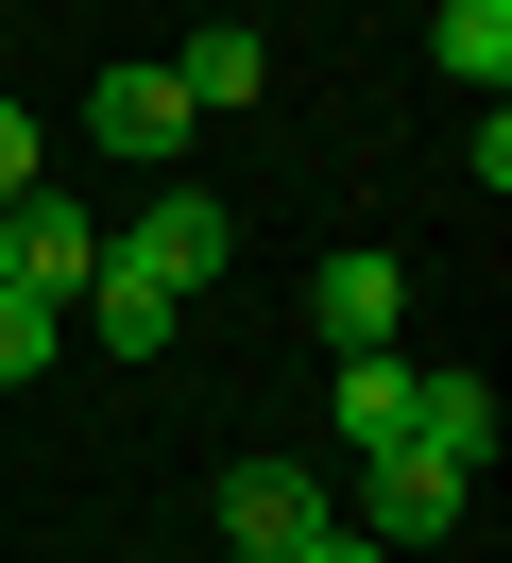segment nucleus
I'll use <instances>...</instances> for the list:
<instances>
[{"mask_svg": "<svg viewBox=\"0 0 512 563\" xmlns=\"http://www.w3.org/2000/svg\"><path fill=\"white\" fill-rule=\"evenodd\" d=\"M86 274H102V222L68 206L52 172H34L18 206H0V290H52V308H68V290H86Z\"/></svg>", "mask_w": 512, "mask_h": 563, "instance_id": "3", "label": "nucleus"}, {"mask_svg": "<svg viewBox=\"0 0 512 563\" xmlns=\"http://www.w3.org/2000/svg\"><path fill=\"white\" fill-rule=\"evenodd\" d=\"M427 52H444V86H478V103H495V86H512V0H444Z\"/></svg>", "mask_w": 512, "mask_h": 563, "instance_id": "10", "label": "nucleus"}, {"mask_svg": "<svg viewBox=\"0 0 512 563\" xmlns=\"http://www.w3.org/2000/svg\"><path fill=\"white\" fill-rule=\"evenodd\" d=\"M171 86H188V120H222V103H257V86H273V52L239 35V18H205V35L171 52Z\"/></svg>", "mask_w": 512, "mask_h": 563, "instance_id": "9", "label": "nucleus"}, {"mask_svg": "<svg viewBox=\"0 0 512 563\" xmlns=\"http://www.w3.org/2000/svg\"><path fill=\"white\" fill-rule=\"evenodd\" d=\"M34 172H52V137H34V120H18V103H0V206H18V188H34Z\"/></svg>", "mask_w": 512, "mask_h": 563, "instance_id": "13", "label": "nucleus"}, {"mask_svg": "<svg viewBox=\"0 0 512 563\" xmlns=\"http://www.w3.org/2000/svg\"><path fill=\"white\" fill-rule=\"evenodd\" d=\"M291 563H393V547H359V529H341V512H325V529H307V547H291Z\"/></svg>", "mask_w": 512, "mask_h": 563, "instance_id": "14", "label": "nucleus"}, {"mask_svg": "<svg viewBox=\"0 0 512 563\" xmlns=\"http://www.w3.org/2000/svg\"><path fill=\"white\" fill-rule=\"evenodd\" d=\"M410 376H427V358H410V342H375V358H341V461H375V444H410Z\"/></svg>", "mask_w": 512, "mask_h": 563, "instance_id": "8", "label": "nucleus"}, {"mask_svg": "<svg viewBox=\"0 0 512 563\" xmlns=\"http://www.w3.org/2000/svg\"><path fill=\"white\" fill-rule=\"evenodd\" d=\"M52 342H68V308H52V290H0V393H18V376H52Z\"/></svg>", "mask_w": 512, "mask_h": 563, "instance_id": "12", "label": "nucleus"}, {"mask_svg": "<svg viewBox=\"0 0 512 563\" xmlns=\"http://www.w3.org/2000/svg\"><path fill=\"white\" fill-rule=\"evenodd\" d=\"M86 137H102V154H154V172H171V154L205 137V120H188V86H171V69H102V103H86Z\"/></svg>", "mask_w": 512, "mask_h": 563, "instance_id": "6", "label": "nucleus"}, {"mask_svg": "<svg viewBox=\"0 0 512 563\" xmlns=\"http://www.w3.org/2000/svg\"><path fill=\"white\" fill-rule=\"evenodd\" d=\"M222 256H239V240H222V206H205V188H154V206L102 240V274H137V290H171V308H188Z\"/></svg>", "mask_w": 512, "mask_h": 563, "instance_id": "1", "label": "nucleus"}, {"mask_svg": "<svg viewBox=\"0 0 512 563\" xmlns=\"http://www.w3.org/2000/svg\"><path fill=\"white\" fill-rule=\"evenodd\" d=\"M461 512H478V478H444L427 444H375V461H359V547H393V563H410V547H444Z\"/></svg>", "mask_w": 512, "mask_h": 563, "instance_id": "2", "label": "nucleus"}, {"mask_svg": "<svg viewBox=\"0 0 512 563\" xmlns=\"http://www.w3.org/2000/svg\"><path fill=\"white\" fill-rule=\"evenodd\" d=\"M410 444H427L444 478H478V461H495V376H410Z\"/></svg>", "mask_w": 512, "mask_h": 563, "instance_id": "7", "label": "nucleus"}, {"mask_svg": "<svg viewBox=\"0 0 512 563\" xmlns=\"http://www.w3.org/2000/svg\"><path fill=\"white\" fill-rule=\"evenodd\" d=\"M341 495L307 478V461H222V547H307Z\"/></svg>", "mask_w": 512, "mask_h": 563, "instance_id": "4", "label": "nucleus"}, {"mask_svg": "<svg viewBox=\"0 0 512 563\" xmlns=\"http://www.w3.org/2000/svg\"><path fill=\"white\" fill-rule=\"evenodd\" d=\"M86 324H102V358H171V290H137V274H86Z\"/></svg>", "mask_w": 512, "mask_h": 563, "instance_id": "11", "label": "nucleus"}, {"mask_svg": "<svg viewBox=\"0 0 512 563\" xmlns=\"http://www.w3.org/2000/svg\"><path fill=\"white\" fill-rule=\"evenodd\" d=\"M222 563H291V547H222Z\"/></svg>", "mask_w": 512, "mask_h": 563, "instance_id": "15", "label": "nucleus"}, {"mask_svg": "<svg viewBox=\"0 0 512 563\" xmlns=\"http://www.w3.org/2000/svg\"><path fill=\"white\" fill-rule=\"evenodd\" d=\"M307 308H325V358H375V342L410 324V274L359 240V256H325V274H307Z\"/></svg>", "mask_w": 512, "mask_h": 563, "instance_id": "5", "label": "nucleus"}]
</instances>
